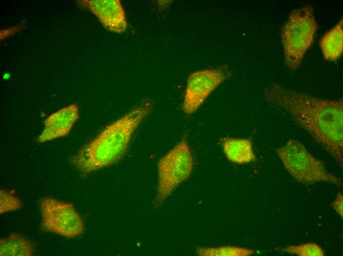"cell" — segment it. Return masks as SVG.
I'll use <instances>...</instances> for the list:
<instances>
[{
	"mask_svg": "<svg viewBox=\"0 0 343 256\" xmlns=\"http://www.w3.org/2000/svg\"><path fill=\"white\" fill-rule=\"evenodd\" d=\"M253 249L234 246L212 247H199L196 253L201 256H249L255 254Z\"/></svg>",
	"mask_w": 343,
	"mask_h": 256,
	"instance_id": "4fadbf2b",
	"label": "cell"
},
{
	"mask_svg": "<svg viewBox=\"0 0 343 256\" xmlns=\"http://www.w3.org/2000/svg\"><path fill=\"white\" fill-rule=\"evenodd\" d=\"M22 202L18 197L4 190H0V214L18 210L22 208Z\"/></svg>",
	"mask_w": 343,
	"mask_h": 256,
	"instance_id": "9a60e30c",
	"label": "cell"
},
{
	"mask_svg": "<svg viewBox=\"0 0 343 256\" xmlns=\"http://www.w3.org/2000/svg\"><path fill=\"white\" fill-rule=\"evenodd\" d=\"M332 205L342 219L343 218V194L342 192L337 193L336 197L332 203Z\"/></svg>",
	"mask_w": 343,
	"mask_h": 256,
	"instance_id": "2e32d148",
	"label": "cell"
},
{
	"mask_svg": "<svg viewBox=\"0 0 343 256\" xmlns=\"http://www.w3.org/2000/svg\"><path fill=\"white\" fill-rule=\"evenodd\" d=\"M285 169L298 182L312 185L324 182L337 187L342 185L341 178L328 171L325 163L312 155L297 139H290L276 149Z\"/></svg>",
	"mask_w": 343,
	"mask_h": 256,
	"instance_id": "277c9868",
	"label": "cell"
},
{
	"mask_svg": "<svg viewBox=\"0 0 343 256\" xmlns=\"http://www.w3.org/2000/svg\"><path fill=\"white\" fill-rule=\"evenodd\" d=\"M318 24L312 5L306 3L293 10L280 30L285 65L295 72L302 65L313 43Z\"/></svg>",
	"mask_w": 343,
	"mask_h": 256,
	"instance_id": "3957f363",
	"label": "cell"
},
{
	"mask_svg": "<svg viewBox=\"0 0 343 256\" xmlns=\"http://www.w3.org/2000/svg\"><path fill=\"white\" fill-rule=\"evenodd\" d=\"M269 104L286 112L334 159L343 165V99H328L274 82L264 93Z\"/></svg>",
	"mask_w": 343,
	"mask_h": 256,
	"instance_id": "6da1fadb",
	"label": "cell"
},
{
	"mask_svg": "<svg viewBox=\"0 0 343 256\" xmlns=\"http://www.w3.org/2000/svg\"><path fill=\"white\" fill-rule=\"evenodd\" d=\"M79 118V109L72 103L49 115L44 121V128L37 138L45 142L67 135Z\"/></svg>",
	"mask_w": 343,
	"mask_h": 256,
	"instance_id": "9c48e42d",
	"label": "cell"
},
{
	"mask_svg": "<svg viewBox=\"0 0 343 256\" xmlns=\"http://www.w3.org/2000/svg\"><path fill=\"white\" fill-rule=\"evenodd\" d=\"M278 251L299 256H324L323 249L315 243H303L298 245H289Z\"/></svg>",
	"mask_w": 343,
	"mask_h": 256,
	"instance_id": "5bb4252c",
	"label": "cell"
},
{
	"mask_svg": "<svg viewBox=\"0 0 343 256\" xmlns=\"http://www.w3.org/2000/svg\"><path fill=\"white\" fill-rule=\"evenodd\" d=\"M39 206L44 231L69 238L77 237L84 233L83 221L72 203L45 197L41 199Z\"/></svg>",
	"mask_w": 343,
	"mask_h": 256,
	"instance_id": "8992f818",
	"label": "cell"
},
{
	"mask_svg": "<svg viewBox=\"0 0 343 256\" xmlns=\"http://www.w3.org/2000/svg\"><path fill=\"white\" fill-rule=\"evenodd\" d=\"M194 159L186 136L158 162V183L154 207L161 206L175 188L190 176Z\"/></svg>",
	"mask_w": 343,
	"mask_h": 256,
	"instance_id": "5b68a950",
	"label": "cell"
},
{
	"mask_svg": "<svg viewBox=\"0 0 343 256\" xmlns=\"http://www.w3.org/2000/svg\"><path fill=\"white\" fill-rule=\"evenodd\" d=\"M231 75L232 72L225 66L191 73L187 80L182 104L183 112L187 115L194 113L212 92Z\"/></svg>",
	"mask_w": 343,
	"mask_h": 256,
	"instance_id": "52a82bcc",
	"label": "cell"
},
{
	"mask_svg": "<svg viewBox=\"0 0 343 256\" xmlns=\"http://www.w3.org/2000/svg\"><path fill=\"white\" fill-rule=\"evenodd\" d=\"M82 2L107 30L118 33L126 30L127 16L120 0H84Z\"/></svg>",
	"mask_w": 343,
	"mask_h": 256,
	"instance_id": "ba28073f",
	"label": "cell"
},
{
	"mask_svg": "<svg viewBox=\"0 0 343 256\" xmlns=\"http://www.w3.org/2000/svg\"><path fill=\"white\" fill-rule=\"evenodd\" d=\"M34 252L33 242L19 233L13 232L0 239V256H32Z\"/></svg>",
	"mask_w": 343,
	"mask_h": 256,
	"instance_id": "7c38bea8",
	"label": "cell"
},
{
	"mask_svg": "<svg viewBox=\"0 0 343 256\" xmlns=\"http://www.w3.org/2000/svg\"><path fill=\"white\" fill-rule=\"evenodd\" d=\"M319 46L325 60L334 62L338 60L343 53V17L321 38Z\"/></svg>",
	"mask_w": 343,
	"mask_h": 256,
	"instance_id": "8fae6325",
	"label": "cell"
},
{
	"mask_svg": "<svg viewBox=\"0 0 343 256\" xmlns=\"http://www.w3.org/2000/svg\"><path fill=\"white\" fill-rule=\"evenodd\" d=\"M152 108L151 101L141 100L82 146L71 157V163L86 174L118 162L125 156L136 129Z\"/></svg>",
	"mask_w": 343,
	"mask_h": 256,
	"instance_id": "7a4b0ae2",
	"label": "cell"
},
{
	"mask_svg": "<svg viewBox=\"0 0 343 256\" xmlns=\"http://www.w3.org/2000/svg\"><path fill=\"white\" fill-rule=\"evenodd\" d=\"M219 143L225 157L232 163L244 164L257 160L250 138L225 137Z\"/></svg>",
	"mask_w": 343,
	"mask_h": 256,
	"instance_id": "30bf717a",
	"label": "cell"
}]
</instances>
